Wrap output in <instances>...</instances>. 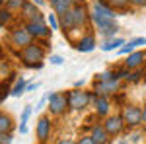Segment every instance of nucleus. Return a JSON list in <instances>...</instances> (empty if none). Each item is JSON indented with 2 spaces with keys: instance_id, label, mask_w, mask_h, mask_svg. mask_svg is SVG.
<instances>
[{
  "instance_id": "36",
  "label": "nucleus",
  "mask_w": 146,
  "mask_h": 144,
  "mask_svg": "<svg viewBox=\"0 0 146 144\" xmlns=\"http://www.w3.org/2000/svg\"><path fill=\"white\" fill-rule=\"evenodd\" d=\"M142 117H144V123H146V105H144V109H142Z\"/></svg>"
},
{
  "instance_id": "26",
  "label": "nucleus",
  "mask_w": 146,
  "mask_h": 144,
  "mask_svg": "<svg viewBox=\"0 0 146 144\" xmlns=\"http://www.w3.org/2000/svg\"><path fill=\"white\" fill-rule=\"evenodd\" d=\"M12 142V136L8 133H0V144H10Z\"/></svg>"
},
{
  "instance_id": "4",
  "label": "nucleus",
  "mask_w": 146,
  "mask_h": 144,
  "mask_svg": "<svg viewBox=\"0 0 146 144\" xmlns=\"http://www.w3.org/2000/svg\"><path fill=\"white\" fill-rule=\"evenodd\" d=\"M123 121H125V125H129V127H136V125H140V123L144 121V117H142V109L133 107V105L125 107V111H123Z\"/></svg>"
},
{
  "instance_id": "34",
  "label": "nucleus",
  "mask_w": 146,
  "mask_h": 144,
  "mask_svg": "<svg viewBox=\"0 0 146 144\" xmlns=\"http://www.w3.org/2000/svg\"><path fill=\"white\" fill-rule=\"evenodd\" d=\"M58 144H76V142H74V140H70V138H66V140H60Z\"/></svg>"
},
{
  "instance_id": "7",
  "label": "nucleus",
  "mask_w": 146,
  "mask_h": 144,
  "mask_svg": "<svg viewBox=\"0 0 146 144\" xmlns=\"http://www.w3.org/2000/svg\"><path fill=\"white\" fill-rule=\"evenodd\" d=\"M119 90V80L117 78H111V80H100L96 84V92L100 96H107V94H113Z\"/></svg>"
},
{
  "instance_id": "18",
  "label": "nucleus",
  "mask_w": 146,
  "mask_h": 144,
  "mask_svg": "<svg viewBox=\"0 0 146 144\" xmlns=\"http://www.w3.org/2000/svg\"><path fill=\"white\" fill-rule=\"evenodd\" d=\"M29 115H31V107L27 105V107L23 109V113H22V119H20V133L22 134L27 133V119H29Z\"/></svg>"
},
{
  "instance_id": "15",
  "label": "nucleus",
  "mask_w": 146,
  "mask_h": 144,
  "mask_svg": "<svg viewBox=\"0 0 146 144\" xmlns=\"http://www.w3.org/2000/svg\"><path fill=\"white\" fill-rule=\"evenodd\" d=\"M142 62H144V53H131L129 58H127V68L135 70V68H138Z\"/></svg>"
},
{
  "instance_id": "28",
  "label": "nucleus",
  "mask_w": 146,
  "mask_h": 144,
  "mask_svg": "<svg viewBox=\"0 0 146 144\" xmlns=\"http://www.w3.org/2000/svg\"><path fill=\"white\" fill-rule=\"evenodd\" d=\"M131 43L135 45V47H138V45H146V37H136V39H133Z\"/></svg>"
},
{
  "instance_id": "3",
  "label": "nucleus",
  "mask_w": 146,
  "mask_h": 144,
  "mask_svg": "<svg viewBox=\"0 0 146 144\" xmlns=\"http://www.w3.org/2000/svg\"><path fill=\"white\" fill-rule=\"evenodd\" d=\"M88 101H90V96H88V92L72 90V92L68 94V105H70L72 109H84V107L88 105Z\"/></svg>"
},
{
  "instance_id": "37",
  "label": "nucleus",
  "mask_w": 146,
  "mask_h": 144,
  "mask_svg": "<svg viewBox=\"0 0 146 144\" xmlns=\"http://www.w3.org/2000/svg\"><path fill=\"white\" fill-rule=\"evenodd\" d=\"M2 100H4V98H2V92H0V101H2Z\"/></svg>"
},
{
  "instance_id": "9",
  "label": "nucleus",
  "mask_w": 146,
  "mask_h": 144,
  "mask_svg": "<svg viewBox=\"0 0 146 144\" xmlns=\"http://www.w3.org/2000/svg\"><path fill=\"white\" fill-rule=\"evenodd\" d=\"M51 134V123H49V117H41L39 123H37V138L41 142H45Z\"/></svg>"
},
{
  "instance_id": "2",
  "label": "nucleus",
  "mask_w": 146,
  "mask_h": 144,
  "mask_svg": "<svg viewBox=\"0 0 146 144\" xmlns=\"http://www.w3.org/2000/svg\"><path fill=\"white\" fill-rule=\"evenodd\" d=\"M68 105V96L64 94H51L49 96V109L53 115H60Z\"/></svg>"
},
{
  "instance_id": "10",
  "label": "nucleus",
  "mask_w": 146,
  "mask_h": 144,
  "mask_svg": "<svg viewBox=\"0 0 146 144\" xmlns=\"http://www.w3.org/2000/svg\"><path fill=\"white\" fill-rule=\"evenodd\" d=\"M94 12L100 14V16H103V18H111V20H115V16H117L115 8H111L109 4H105V2H101V0H98V2L94 4Z\"/></svg>"
},
{
  "instance_id": "22",
  "label": "nucleus",
  "mask_w": 146,
  "mask_h": 144,
  "mask_svg": "<svg viewBox=\"0 0 146 144\" xmlns=\"http://www.w3.org/2000/svg\"><path fill=\"white\" fill-rule=\"evenodd\" d=\"M109 4H111L113 8H119V10H125V8L129 6V0H109Z\"/></svg>"
},
{
  "instance_id": "20",
  "label": "nucleus",
  "mask_w": 146,
  "mask_h": 144,
  "mask_svg": "<svg viewBox=\"0 0 146 144\" xmlns=\"http://www.w3.org/2000/svg\"><path fill=\"white\" fill-rule=\"evenodd\" d=\"M25 88H27V84H25V80L23 78H20L18 82H16V86L12 88V96H16V98H20L23 92H25Z\"/></svg>"
},
{
  "instance_id": "5",
  "label": "nucleus",
  "mask_w": 146,
  "mask_h": 144,
  "mask_svg": "<svg viewBox=\"0 0 146 144\" xmlns=\"http://www.w3.org/2000/svg\"><path fill=\"white\" fill-rule=\"evenodd\" d=\"M10 39H12V45H16V47H20V49L31 45V35H29V31H27L25 27H23V29H14Z\"/></svg>"
},
{
  "instance_id": "31",
  "label": "nucleus",
  "mask_w": 146,
  "mask_h": 144,
  "mask_svg": "<svg viewBox=\"0 0 146 144\" xmlns=\"http://www.w3.org/2000/svg\"><path fill=\"white\" fill-rule=\"evenodd\" d=\"M47 101H49V96H45V98H41V101H39V103H37V107H35V109H41V107H43V105H45Z\"/></svg>"
},
{
  "instance_id": "30",
  "label": "nucleus",
  "mask_w": 146,
  "mask_h": 144,
  "mask_svg": "<svg viewBox=\"0 0 146 144\" xmlns=\"http://www.w3.org/2000/svg\"><path fill=\"white\" fill-rule=\"evenodd\" d=\"M51 62H53V64H62V56L53 55V56H51Z\"/></svg>"
},
{
  "instance_id": "16",
  "label": "nucleus",
  "mask_w": 146,
  "mask_h": 144,
  "mask_svg": "<svg viewBox=\"0 0 146 144\" xmlns=\"http://www.w3.org/2000/svg\"><path fill=\"white\" fill-rule=\"evenodd\" d=\"M72 6H74V4H72L70 0H56V2H55V6H53V8H55V12H56V14H60V16H64V14H66V12L70 10V8H72Z\"/></svg>"
},
{
  "instance_id": "27",
  "label": "nucleus",
  "mask_w": 146,
  "mask_h": 144,
  "mask_svg": "<svg viewBox=\"0 0 146 144\" xmlns=\"http://www.w3.org/2000/svg\"><path fill=\"white\" fill-rule=\"evenodd\" d=\"M78 144H96V140H94L92 136H82Z\"/></svg>"
},
{
  "instance_id": "23",
  "label": "nucleus",
  "mask_w": 146,
  "mask_h": 144,
  "mask_svg": "<svg viewBox=\"0 0 146 144\" xmlns=\"http://www.w3.org/2000/svg\"><path fill=\"white\" fill-rule=\"evenodd\" d=\"M47 23H49L51 29H58V20H56L55 14H49V16H47Z\"/></svg>"
},
{
  "instance_id": "11",
  "label": "nucleus",
  "mask_w": 146,
  "mask_h": 144,
  "mask_svg": "<svg viewBox=\"0 0 146 144\" xmlns=\"http://www.w3.org/2000/svg\"><path fill=\"white\" fill-rule=\"evenodd\" d=\"M123 125H125L123 117H109L103 127H105V131H107L109 134H119L121 129H123Z\"/></svg>"
},
{
  "instance_id": "29",
  "label": "nucleus",
  "mask_w": 146,
  "mask_h": 144,
  "mask_svg": "<svg viewBox=\"0 0 146 144\" xmlns=\"http://www.w3.org/2000/svg\"><path fill=\"white\" fill-rule=\"evenodd\" d=\"M129 4H133L136 8H140V6H146V0H129Z\"/></svg>"
},
{
  "instance_id": "1",
  "label": "nucleus",
  "mask_w": 146,
  "mask_h": 144,
  "mask_svg": "<svg viewBox=\"0 0 146 144\" xmlns=\"http://www.w3.org/2000/svg\"><path fill=\"white\" fill-rule=\"evenodd\" d=\"M43 55H45L43 47H39V45H27V47H23L22 53H20L22 60L29 68H41V62H33V60H41Z\"/></svg>"
},
{
  "instance_id": "8",
  "label": "nucleus",
  "mask_w": 146,
  "mask_h": 144,
  "mask_svg": "<svg viewBox=\"0 0 146 144\" xmlns=\"http://www.w3.org/2000/svg\"><path fill=\"white\" fill-rule=\"evenodd\" d=\"M72 16H74L76 27H82V25L88 23V12H86V8H84L82 4H74V6H72Z\"/></svg>"
},
{
  "instance_id": "17",
  "label": "nucleus",
  "mask_w": 146,
  "mask_h": 144,
  "mask_svg": "<svg viewBox=\"0 0 146 144\" xmlns=\"http://www.w3.org/2000/svg\"><path fill=\"white\" fill-rule=\"evenodd\" d=\"M121 45H125V41L121 37H115L111 41H105L101 45V51H113V49H121Z\"/></svg>"
},
{
  "instance_id": "38",
  "label": "nucleus",
  "mask_w": 146,
  "mask_h": 144,
  "mask_svg": "<svg viewBox=\"0 0 146 144\" xmlns=\"http://www.w3.org/2000/svg\"><path fill=\"white\" fill-rule=\"evenodd\" d=\"M0 2H2V0H0Z\"/></svg>"
},
{
  "instance_id": "21",
  "label": "nucleus",
  "mask_w": 146,
  "mask_h": 144,
  "mask_svg": "<svg viewBox=\"0 0 146 144\" xmlns=\"http://www.w3.org/2000/svg\"><path fill=\"white\" fill-rule=\"evenodd\" d=\"M12 129V121L8 115H0V133H8Z\"/></svg>"
},
{
  "instance_id": "13",
  "label": "nucleus",
  "mask_w": 146,
  "mask_h": 144,
  "mask_svg": "<svg viewBox=\"0 0 146 144\" xmlns=\"http://www.w3.org/2000/svg\"><path fill=\"white\" fill-rule=\"evenodd\" d=\"M76 49L82 51V53H90V51H94V49H96V39H94V35H84L78 43H76Z\"/></svg>"
},
{
  "instance_id": "25",
  "label": "nucleus",
  "mask_w": 146,
  "mask_h": 144,
  "mask_svg": "<svg viewBox=\"0 0 146 144\" xmlns=\"http://www.w3.org/2000/svg\"><path fill=\"white\" fill-rule=\"evenodd\" d=\"M133 51H135V45L131 43V41L125 45V47H121V49H119V53H121V55H129V53H133Z\"/></svg>"
},
{
  "instance_id": "6",
  "label": "nucleus",
  "mask_w": 146,
  "mask_h": 144,
  "mask_svg": "<svg viewBox=\"0 0 146 144\" xmlns=\"http://www.w3.org/2000/svg\"><path fill=\"white\" fill-rule=\"evenodd\" d=\"M25 29L29 31L31 37H49V33L53 29H49L43 22H27L25 23Z\"/></svg>"
},
{
  "instance_id": "33",
  "label": "nucleus",
  "mask_w": 146,
  "mask_h": 144,
  "mask_svg": "<svg viewBox=\"0 0 146 144\" xmlns=\"http://www.w3.org/2000/svg\"><path fill=\"white\" fill-rule=\"evenodd\" d=\"M29 2H33L37 6H43V4H45V0H29Z\"/></svg>"
},
{
  "instance_id": "12",
  "label": "nucleus",
  "mask_w": 146,
  "mask_h": 144,
  "mask_svg": "<svg viewBox=\"0 0 146 144\" xmlns=\"http://www.w3.org/2000/svg\"><path fill=\"white\" fill-rule=\"evenodd\" d=\"M22 12H23L25 18H29V22H43V18L39 16V10L35 8L33 2H23Z\"/></svg>"
},
{
  "instance_id": "14",
  "label": "nucleus",
  "mask_w": 146,
  "mask_h": 144,
  "mask_svg": "<svg viewBox=\"0 0 146 144\" xmlns=\"http://www.w3.org/2000/svg\"><path fill=\"white\" fill-rule=\"evenodd\" d=\"M109 136V133L105 131V127H94L92 129V138L96 140V144H107V138Z\"/></svg>"
},
{
  "instance_id": "19",
  "label": "nucleus",
  "mask_w": 146,
  "mask_h": 144,
  "mask_svg": "<svg viewBox=\"0 0 146 144\" xmlns=\"http://www.w3.org/2000/svg\"><path fill=\"white\" fill-rule=\"evenodd\" d=\"M96 109H98V113H100V115H105V113L109 111V103H107V100H105L103 96L96 98Z\"/></svg>"
},
{
  "instance_id": "24",
  "label": "nucleus",
  "mask_w": 146,
  "mask_h": 144,
  "mask_svg": "<svg viewBox=\"0 0 146 144\" xmlns=\"http://www.w3.org/2000/svg\"><path fill=\"white\" fill-rule=\"evenodd\" d=\"M10 10H0V25H6L10 22Z\"/></svg>"
},
{
  "instance_id": "32",
  "label": "nucleus",
  "mask_w": 146,
  "mask_h": 144,
  "mask_svg": "<svg viewBox=\"0 0 146 144\" xmlns=\"http://www.w3.org/2000/svg\"><path fill=\"white\" fill-rule=\"evenodd\" d=\"M39 88V84L35 82V84H27V88H25V92H33V90H37Z\"/></svg>"
},
{
  "instance_id": "35",
  "label": "nucleus",
  "mask_w": 146,
  "mask_h": 144,
  "mask_svg": "<svg viewBox=\"0 0 146 144\" xmlns=\"http://www.w3.org/2000/svg\"><path fill=\"white\" fill-rule=\"evenodd\" d=\"M70 2H72V4H82L84 0H70Z\"/></svg>"
}]
</instances>
